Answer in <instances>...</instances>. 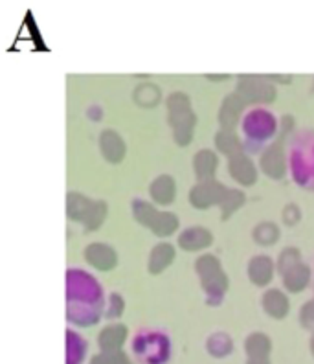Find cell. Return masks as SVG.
<instances>
[{"label": "cell", "mask_w": 314, "mask_h": 364, "mask_svg": "<svg viewBox=\"0 0 314 364\" xmlns=\"http://www.w3.org/2000/svg\"><path fill=\"white\" fill-rule=\"evenodd\" d=\"M278 133V118L265 107H254L244 112L241 120V136L244 149L250 153H259L269 146Z\"/></svg>", "instance_id": "277c9868"}, {"label": "cell", "mask_w": 314, "mask_h": 364, "mask_svg": "<svg viewBox=\"0 0 314 364\" xmlns=\"http://www.w3.org/2000/svg\"><path fill=\"white\" fill-rule=\"evenodd\" d=\"M105 309V289L89 271L72 267L67 271V318L70 324L89 328L97 324Z\"/></svg>", "instance_id": "6da1fadb"}, {"label": "cell", "mask_w": 314, "mask_h": 364, "mask_svg": "<svg viewBox=\"0 0 314 364\" xmlns=\"http://www.w3.org/2000/svg\"><path fill=\"white\" fill-rule=\"evenodd\" d=\"M288 175L296 186L314 191V131L298 129L287 144Z\"/></svg>", "instance_id": "7a4b0ae2"}, {"label": "cell", "mask_w": 314, "mask_h": 364, "mask_svg": "<svg viewBox=\"0 0 314 364\" xmlns=\"http://www.w3.org/2000/svg\"><path fill=\"white\" fill-rule=\"evenodd\" d=\"M129 348L140 364H168L173 353V342L168 331L153 326L138 328L129 341Z\"/></svg>", "instance_id": "3957f363"}, {"label": "cell", "mask_w": 314, "mask_h": 364, "mask_svg": "<svg viewBox=\"0 0 314 364\" xmlns=\"http://www.w3.org/2000/svg\"><path fill=\"white\" fill-rule=\"evenodd\" d=\"M89 351V342L72 329L67 331V364H83Z\"/></svg>", "instance_id": "5b68a950"}]
</instances>
